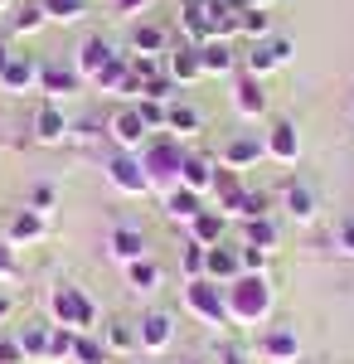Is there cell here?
Wrapping results in <instances>:
<instances>
[{"label": "cell", "instance_id": "cell-1", "mask_svg": "<svg viewBox=\"0 0 354 364\" xmlns=\"http://www.w3.org/2000/svg\"><path fill=\"white\" fill-rule=\"evenodd\" d=\"M223 301H228V321L233 326H262L272 316V282L267 272H243L223 287Z\"/></svg>", "mask_w": 354, "mask_h": 364}, {"label": "cell", "instance_id": "cell-2", "mask_svg": "<svg viewBox=\"0 0 354 364\" xmlns=\"http://www.w3.org/2000/svg\"><path fill=\"white\" fill-rule=\"evenodd\" d=\"M185 156L190 151H180V141L156 132V136L146 141V151H141V166H146V180H151V190H175L180 185V166H185Z\"/></svg>", "mask_w": 354, "mask_h": 364}, {"label": "cell", "instance_id": "cell-3", "mask_svg": "<svg viewBox=\"0 0 354 364\" xmlns=\"http://www.w3.org/2000/svg\"><path fill=\"white\" fill-rule=\"evenodd\" d=\"M49 316H54V326H68V331H97V306H92V296L82 291V287H54V296H49Z\"/></svg>", "mask_w": 354, "mask_h": 364}, {"label": "cell", "instance_id": "cell-4", "mask_svg": "<svg viewBox=\"0 0 354 364\" xmlns=\"http://www.w3.org/2000/svg\"><path fill=\"white\" fill-rule=\"evenodd\" d=\"M185 311L199 316L204 326H228V301H223V287L209 277L185 282Z\"/></svg>", "mask_w": 354, "mask_h": 364}, {"label": "cell", "instance_id": "cell-5", "mask_svg": "<svg viewBox=\"0 0 354 364\" xmlns=\"http://www.w3.org/2000/svg\"><path fill=\"white\" fill-rule=\"evenodd\" d=\"M107 185L117 190V195H151V180H146V166H141V156H132V151H117L107 161Z\"/></svg>", "mask_w": 354, "mask_h": 364}, {"label": "cell", "instance_id": "cell-6", "mask_svg": "<svg viewBox=\"0 0 354 364\" xmlns=\"http://www.w3.org/2000/svg\"><path fill=\"white\" fill-rule=\"evenodd\" d=\"M107 136H112V146H117V151H132V156H136V151H146V141H151V127H146V122H141V112L127 102L122 112H112Z\"/></svg>", "mask_w": 354, "mask_h": 364}, {"label": "cell", "instance_id": "cell-7", "mask_svg": "<svg viewBox=\"0 0 354 364\" xmlns=\"http://www.w3.org/2000/svg\"><path fill=\"white\" fill-rule=\"evenodd\" d=\"M281 63H291V39L272 34V39H257V44L247 49L243 73H252V78H267V73H277V68H281Z\"/></svg>", "mask_w": 354, "mask_h": 364}, {"label": "cell", "instance_id": "cell-8", "mask_svg": "<svg viewBox=\"0 0 354 364\" xmlns=\"http://www.w3.org/2000/svg\"><path fill=\"white\" fill-rule=\"evenodd\" d=\"M141 257H151V243H146L141 228L122 224V228L107 233V262L112 267H132V262H141Z\"/></svg>", "mask_w": 354, "mask_h": 364}, {"label": "cell", "instance_id": "cell-9", "mask_svg": "<svg viewBox=\"0 0 354 364\" xmlns=\"http://www.w3.org/2000/svg\"><path fill=\"white\" fill-rule=\"evenodd\" d=\"M257 355L267 364H296L301 360V336L286 331V326H267L262 340H257Z\"/></svg>", "mask_w": 354, "mask_h": 364}, {"label": "cell", "instance_id": "cell-10", "mask_svg": "<svg viewBox=\"0 0 354 364\" xmlns=\"http://www.w3.org/2000/svg\"><path fill=\"white\" fill-rule=\"evenodd\" d=\"M165 73L175 78V87H194L204 78V58H199V44H175L165 54Z\"/></svg>", "mask_w": 354, "mask_h": 364}, {"label": "cell", "instance_id": "cell-11", "mask_svg": "<svg viewBox=\"0 0 354 364\" xmlns=\"http://www.w3.org/2000/svg\"><path fill=\"white\" fill-rule=\"evenodd\" d=\"M262 146H267V156H272L277 166H296V161H301V132H296V122H272V127H267V136H262Z\"/></svg>", "mask_w": 354, "mask_h": 364}, {"label": "cell", "instance_id": "cell-12", "mask_svg": "<svg viewBox=\"0 0 354 364\" xmlns=\"http://www.w3.org/2000/svg\"><path fill=\"white\" fill-rule=\"evenodd\" d=\"M136 345L146 350V355H165V350L175 345V321H170L165 311H151V316L136 326Z\"/></svg>", "mask_w": 354, "mask_h": 364}, {"label": "cell", "instance_id": "cell-13", "mask_svg": "<svg viewBox=\"0 0 354 364\" xmlns=\"http://www.w3.org/2000/svg\"><path fill=\"white\" fill-rule=\"evenodd\" d=\"M68 132H73V122H68V112H63L58 102H44V107L34 112V141H39V146H63Z\"/></svg>", "mask_w": 354, "mask_h": 364}, {"label": "cell", "instance_id": "cell-14", "mask_svg": "<svg viewBox=\"0 0 354 364\" xmlns=\"http://www.w3.org/2000/svg\"><path fill=\"white\" fill-rule=\"evenodd\" d=\"M112 58H117V54H112V44L92 34V39H82V44H78V54H73V73H78L82 83H92V78H97V73L107 68Z\"/></svg>", "mask_w": 354, "mask_h": 364}, {"label": "cell", "instance_id": "cell-15", "mask_svg": "<svg viewBox=\"0 0 354 364\" xmlns=\"http://www.w3.org/2000/svg\"><path fill=\"white\" fill-rule=\"evenodd\" d=\"M39 87V63L29 54H15L10 58V68L0 73V92H10V97H25V92H34Z\"/></svg>", "mask_w": 354, "mask_h": 364}, {"label": "cell", "instance_id": "cell-16", "mask_svg": "<svg viewBox=\"0 0 354 364\" xmlns=\"http://www.w3.org/2000/svg\"><path fill=\"white\" fill-rule=\"evenodd\" d=\"M204 277L218 282V287H228L233 277H243V257H238V248H233V243H218V248H209Z\"/></svg>", "mask_w": 354, "mask_h": 364}, {"label": "cell", "instance_id": "cell-17", "mask_svg": "<svg viewBox=\"0 0 354 364\" xmlns=\"http://www.w3.org/2000/svg\"><path fill=\"white\" fill-rule=\"evenodd\" d=\"M175 49L170 44V29L156 25V20H141L136 29H132V54H151V58H165Z\"/></svg>", "mask_w": 354, "mask_h": 364}, {"label": "cell", "instance_id": "cell-18", "mask_svg": "<svg viewBox=\"0 0 354 364\" xmlns=\"http://www.w3.org/2000/svg\"><path fill=\"white\" fill-rule=\"evenodd\" d=\"M199 58H204V78H228V73L238 68L233 39H209V44H199Z\"/></svg>", "mask_w": 354, "mask_h": 364}, {"label": "cell", "instance_id": "cell-19", "mask_svg": "<svg viewBox=\"0 0 354 364\" xmlns=\"http://www.w3.org/2000/svg\"><path fill=\"white\" fill-rule=\"evenodd\" d=\"M218 161H223V170H247V166H257V161H267V146L257 136H233Z\"/></svg>", "mask_w": 354, "mask_h": 364}, {"label": "cell", "instance_id": "cell-20", "mask_svg": "<svg viewBox=\"0 0 354 364\" xmlns=\"http://www.w3.org/2000/svg\"><path fill=\"white\" fill-rule=\"evenodd\" d=\"M233 107H238V117H267V87H262V78H252V73H243L238 78V92H233Z\"/></svg>", "mask_w": 354, "mask_h": 364}, {"label": "cell", "instance_id": "cell-21", "mask_svg": "<svg viewBox=\"0 0 354 364\" xmlns=\"http://www.w3.org/2000/svg\"><path fill=\"white\" fill-rule=\"evenodd\" d=\"M190 238H194V243H204V248L228 243V214H223V209H204L199 219H190Z\"/></svg>", "mask_w": 354, "mask_h": 364}, {"label": "cell", "instance_id": "cell-22", "mask_svg": "<svg viewBox=\"0 0 354 364\" xmlns=\"http://www.w3.org/2000/svg\"><path fill=\"white\" fill-rule=\"evenodd\" d=\"M82 78L73 68H63V63H39V92L44 97H68V92H78Z\"/></svg>", "mask_w": 354, "mask_h": 364}, {"label": "cell", "instance_id": "cell-23", "mask_svg": "<svg viewBox=\"0 0 354 364\" xmlns=\"http://www.w3.org/2000/svg\"><path fill=\"white\" fill-rule=\"evenodd\" d=\"M122 272H127V287L141 291V296H156V291H161V282H165V267L156 262V257H141V262L122 267Z\"/></svg>", "mask_w": 354, "mask_h": 364}, {"label": "cell", "instance_id": "cell-24", "mask_svg": "<svg viewBox=\"0 0 354 364\" xmlns=\"http://www.w3.org/2000/svg\"><path fill=\"white\" fill-rule=\"evenodd\" d=\"M44 238V214H34V209H20L10 228H5V243L10 248H25V243H39Z\"/></svg>", "mask_w": 354, "mask_h": 364}, {"label": "cell", "instance_id": "cell-25", "mask_svg": "<svg viewBox=\"0 0 354 364\" xmlns=\"http://www.w3.org/2000/svg\"><path fill=\"white\" fill-rule=\"evenodd\" d=\"M165 214H170L175 224L190 228V219H199V214H204V195H194V190H185V185H175V190L165 195Z\"/></svg>", "mask_w": 354, "mask_h": 364}, {"label": "cell", "instance_id": "cell-26", "mask_svg": "<svg viewBox=\"0 0 354 364\" xmlns=\"http://www.w3.org/2000/svg\"><path fill=\"white\" fill-rule=\"evenodd\" d=\"M281 199H286V214H291L296 224H311V219L321 214V199H316V190H311V185H301V180H291Z\"/></svg>", "mask_w": 354, "mask_h": 364}, {"label": "cell", "instance_id": "cell-27", "mask_svg": "<svg viewBox=\"0 0 354 364\" xmlns=\"http://www.w3.org/2000/svg\"><path fill=\"white\" fill-rule=\"evenodd\" d=\"M214 161H204V156H185V166H180V185L194 190V195H209L214 190Z\"/></svg>", "mask_w": 354, "mask_h": 364}, {"label": "cell", "instance_id": "cell-28", "mask_svg": "<svg viewBox=\"0 0 354 364\" xmlns=\"http://www.w3.org/2000/svg\"><path fill=\"white\" fill-rule=\"evenodd\" d=\"M214 195H218V204H223V214L228 219H238V209H243V180H238V170H218L214 175Z\"/></svg>", "mask_w": 354, "mask_h": 364}, {"label": "cell", "instance_id": "cell-29", "mask_svg": "<svg viewBox=\"0 0 354 364\" xmlns=\"http://www.w3.org/2000/svg\"><path fill=\"white\" fill-rule=\"evenodd\" d=\"M49 331L54 326H20V350H25L29 364H49Z\"/></svg>", "mask_w": 354, "mask_h": 364}, {"label": "cell", "instance_id": "cell-30", "mask_svg": "<svg viewBox=\"0 0 354 364\" xmlns=\"http://www.w3.org/2000/svg\"><path fill=\"white\" fill-rule=\"evenodd\" d=\"M165 132H175V136H194V132H204V117L194 102H170V122H165Z\"/></svg>", "mask_w": 354, "mask_h": 364}, {"label": "cell", "instance_id": "cell-31", "mask_svg": "<svg viewBox=\"0 0 354 364\" xmlns=\"http://www.w3.org/2000/svg\"><path fill=\"white\" fill-rule=\"evenodd\" d=\"M107 345L97 331H87V336H73V364H107Z\"/></svg>", "mask_w": 354, "mask_h": 364}, {"label": "cell", "instance_id": "cell-32", "mask_svg": "<svg viewBox=\"0 0 354 364\" xmlns=\"http://www.w3.org/2000/svg\"><path fill=\"white\" fill-rule=\"evenodd\" d=\"M102 345H107V355H132V350H141L136 345V326H122V321L102 326Z\"/></svg>", "mask_w": 354, "mask_h": 364}, {"label": "cell", "instance_id": "cell-33", "mask_svg": "<svg viewBox=\"0 0 354 364\" xmlns=\"http://www.w3.org/2000/svg\"><path fill=\"white\" fill-rule=\"evenodd\" d=\"M44 25H49L44 5H15V10H10V29H15V34H39Z\"/></svg>", "mask_w": 354, "mask_h": 364}, {"label": "cell", "instance_id": "cell-34", "mask_svg": "<svg viewBox=\"0 0 354 364\" xmlns=\"http://www.w3.org/2000/svg\"><path fill=\"white\" fill-rule=\"evenodd\" d=\"M49 20H63V25H78L87 20V0H39Z\"/></svg>", "mask_w": 354, "mask_h": 364}, {"label": "cell", "instance_id": "cell-35", "mask_svg": "<svg viewBox=\"0 0 354 364\" xmlns=\"http://www.w3.org/2000/svg\"><path fill=\"white\" fill-rule=\"evenodd\" d=\"M204 262H209V248L194 243V238H185V248H180V272H185V282L204 277Z\"/></svg>", "mask_w": 354, "mask_h": 364}, {"label": "cell", "instance_id": "cell-36", "mask_svg": "<svg viewBox=\"0 0 354 364\" xmlns=\"http://www.w3.org/2000/svg\"><path fill=\"white\" fill-rule=\"evenodd\" d=\"M127 73H132V58H112L107 68H102V73L92 78V87H97V92H122Z\"/></svg>", "mask_w": 354, "mask_h": 364}, {"label": "cell", "instance_id": "cell-37", "mask_svg": "<svg viewBox=\"0 0 354 364\" xmlns=\"http://www.w3.org/2000/svg\"><path fill=\"white\" fill-rule=\"evenodd\" d=\"M243 243H247V248H267V252H272L277 248V224H272V219H247Z\"/></svg>", "mask_w": 354, "mask_h": 364}, {"label": "cell", "instance_id": "cell-38", "mask_svg": "<svg viewBox=\"0 0 354 364\" xmlns=\"http://www.w3.org/2000/svg\"><path fill=\"white\" fill-rule=\"evenodd\" d=\"M243 34L257 44V39H272V15L257 10V5H243Z\"/></svg>", "mask_w": 354, "mask_h": 364}, {"label": "cell", "instance_id": "cell-39", "mask_svg": "<svg viewBox=\"0 0 354 364\" xmlns=\"http://www.w3.org/2000/svg\"><path fill=\"white\" fill-rule=\"evenodd\" d=\"M73 336H78V331H68V326H54V331H49V364L73 360Z\"/></svg>", "mask_w": 354, "mask_h": 364}, {"label": "cell", "instance_id": "cell-40", "mask_svg": "<svg viewBox=\"0 0 354 364\" xmlns=\"http://www.w3.org/2000/svg\"><path fill=\"white\" fill-rule=\"evenodd\" d=\"M132 107H136L141 122L151 127V136H156V132H165V122H170V102H151V97H141V102H132Z\"/></svg>", "mask_w": 354, "mask_h": 364}, {"label": "cell", "instance_id": "cell-41", "mask_svg": "<svg viewBox=\"0 0 354 364\" xmlns=\"http://www.w3.org/2000/svg\"><path fill=\"white\" fill-rule=\"evenodd\" d=\"M238 219H243V224H247V219H267V195H262V190H247Z\"/></svg>", "mask_w": 354, "mask_h": 364}, {"label": "cell", "instance_id": "cell-42", "mask_svg": "<svg viewBox=\"0 0 354 364\" xmlns=\"http://www.w3.org/2000/svg\"><path fill=\"white\" fill-rule=\"evenodd\" d=\"M238 257H243V272H267V262H272V252L267 248H238Z\"/></svg>", "mask_w": 354, "mask_h": 364}, {"label": "cell", "instance_id": "cell-43", "mask_svg": "<svg viewBox=\"0 0 354 364\" xmlns=\"http://www.w3.org/2000/svg\"><path fill=\"white\" fill-rule=\"evenodd\" d=\"M102 132H107V122H97V117H82V122L73 127V132H68V136H78V141H97Z\"/></svg>", "mask_w": 354, "mask_h": 364}, {"label": "cell", "instance_id": "cell-44", "mask_svg": "<svg viewBox=\"0 0 354 364\" xmlns=\"http://www.w3.org/2000/svg\"><path fill=\"white\" fill-rule=\"evenodd\" d=\"M0 364H29L25 350H20V340L15 336H0Z\"/></svg>", "mask_w": 354, "mask_h": 364}, {"label": "cell", "instance_id": "cell-45", "mask_svg": "<svg viewBox=\"0 0 354 364\" xmlns=\"http://www.w3.org/2000/svg\"><path fill=\"white\" fill-rule=\"evenodd\" d=\"M29 209H34V214H49V209H54V185H34Z\"/></svg>", "mask_w": 354, "mask_h": 364}, {"label": "cell", "instance_id": "cell-46", "mask_svg": "<svg viewBox=\"0 0 354 364\" xmlns=\"http://www.w3.org/2000/svg\"><path fill=\"white\" fill-rule=\"evenodd\" d=\"M0 282H15V248L0 243Z\"/></svg>", "mask_w": 354, "mask_h": 364}, {"label": "cell", "instance_id": "cell-47", "mask_svg": "<svg viewBox=\"0 0 354 364\" xmlns=\"http://www.w3.org/2000/svg\"><path fill=\"white\" fill-rule=\"evenodd\" d=\"M146 5H151V0H112V10H117V15H141Z\"/></svg>", "mask_w": 354, "mask_h": 364}, {"label": "cell", "instance_id": "cell-48", "mask_svg": "<svg viewBox=\"0 0 354 364\" xmlns=\"http://www.w3.org/2000/svg\"><path fill=\"white\" fill-rule=\"evenodd\" d=\"M340 248H345V257H354V219L340 224Z\"/></svg>", "mask_w": 354, "mask_h": 364}, {"label": "cell", "instance_id": "cell-49", "mask_svg": "<svg viewBox=\"0 0 354 364\" xmlns=\"http://www.w3.org/2000/svg\"><path fill=\"white\" fill-rule=\"evenodd\" d=\"M10 58H15V49H10V44H5V39H0V73H5V68H10Z\"/></svg>", "mask_w": 354, "mask_h": 364}, {"label": "cell", "instance_id": "cell-50", "mask_svg": "<svg viewBox=\"0 0 354 364\" xmlns=\"http://www.w3.org/2000/svg\"><path fill=\"white\" fill-rule=\"evenodd\" d=\"M10 311H15V301H10V296H0V321H10Z\"/></svg>", "mask_w": 354, "mask_h": 364}, {"label": "cell", "instance_id": "cell-51", "mask_svg": "<svg viewBox=\"0 0 354 364\" xmlns=\"http://www.w3.org/2000/svg\"><path fill=\"white\" fill-rule=\"evenodd\" d=\"M218 364H247V360H243V355H238V350H228V355H223V360H218Z\"/></svg>", "mask_w": 354, "mask_h": 364}, {"label": "cell", "instance_id": "cell-52", "mask_svg": "<svg viewBox=\"0 0 354 364\" xmlns=\"http://www.w3.org/2000/svg\"><path fill=\"white\" fill-rule=\"evenodd\" d=\"M243 5H257V10H272L277 0H243Z\"/></svg>", "mask_w": 354, "mask_h": 364}, {"label": "cell", "instance_id": "cell-53", "mask_svg": "<svg viewBox=\"0 0 354 364\" xmlns=\"http://www.w3.org/2000/svg\"><path fill=\"white\" fill-rule=\"evenodd\" d=\"M15 5H20V0H0V10H15Z\"/></svg>", "mask_w": 354, "mask_h": 364}, {"label": "cell", "instance_id": "cell-54", "mask_svg": "<svg viewBox=\"0 0 354 364\" xmlns=\"http://www.w3.org/2000/svg\"><path fill=\"white\" fill-rule=\"evenodd\" d=\"M350 122H354V102H350Z\"/></svg>", "mask_w": 354, "mask_h": 364}, {"label": "cell", "instance_id": "cell-55", "mask_svg": "<svg viewBox=\"0 0 354 364\" xmlns=\"http://www.w3.org/2000/svg\"><path fill=\"white\" fill-rule=\"evenodd\" d=\"M185 364H194V360H185Z\"/></svg>", "mask_w": 354, "mask_h": 364}]
</instances>
